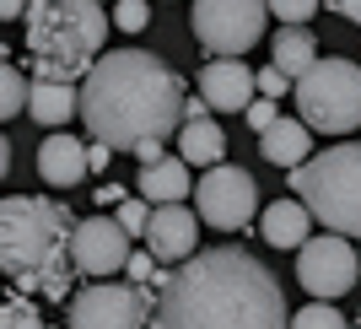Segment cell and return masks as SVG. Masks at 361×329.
<instances>
[{
    "instance_id": "obj_30",
    "label": "cell",
    "mask_w": 361,
    "mask_h": 329,
    "mask_svg": "<svg viewBox=\"0 0 361 329\" xmlns=\"http://www.w3.org/2000/svg\"><path fill=\"white\" fill-rule=\"evenodd\" d=\"M329 6H334V16H345V22L361 28V0H329Z\"/></svg>"
},
{
    "instance_id": "obj_19",
    "label": "cell",
    "mask_w": 361,
    "mask_h": 329,
    "mask_svg": "<svg viewBox=\"0 0 361 329\" xmlns=\"http://www.w3.org/2000/svg\"><path fill=\"white\" fill-rule=\"evenodd\" d=\"M178 157L189 167H221V157H226V135H221V124L205 114V119H183V130H178Z\"/></svg>"
},
{
    "instance_id": "obj_23",
    "label": "cell",
    "mask_w": 361,
    "mask_h": 329,
    "mask_svg": "<svg viewBox=\"0 0 361 329\" xmlns=\"http://www.w3.org/2000/svg\"><path fill=\"white\" fill-rule=\"evenodd\" d=\"M0 329H49L44 324V313H38V308H32L27 297H6V313H0Z\"/></svg>"
},
{
    "instance_id": "obj_7",
    "label": "cell",
    "mask_w": 361,
    "mask_h": 329,
    "mask_svg": "<svg viewBox=\"0 0 361 329\" xmlns=\"http://www.w3.org/2000/svg\"><path fill=\"white\" fill-rule=\"evenodd\" d=\"M264 16H270V0H195L189 28H195V44L205 54L243 60L264 38Z\"/></svg>"
},
{
    "instance_id": "obj_8",
    "label": "cell",
    "mask_w": 361,
    "mask_h": 329,
    "mask_svg": "<svg viewBox=\"0 0 361 329\" xmlns=\"http://www.w3.org/2000/svg\"><path fill=\"white\" fill-rule=\"evenodd\" d=\"M195 210H200V222L216 227V232H243L254 216H264V210H259V184H254V173H248V167H238V162L211 167V173L195 184Z\"/></svg>"
},
{
    "instance_id": "obj_16",
    "label": "cell",
    "mask_w": 361,
    "mask_h": 329,
    "mask_svg": "<svg viewBox=\"0 0 361 329\" xmlns=\"http://www.w3.org/2000/svg\"><path fill=\"white\" fill-rule=\"evenodd\" d=\"M307 232H313V210L302 200H275L259 216V238L270 249H307Z\"/></svg>"
},
{
    "instance_id": "obj_11",
    "label": "cell",
    "mask_w": 361,
    "mask_h": 329,
    "mask_svg": "<svg viewBox=\"0 0 361 329\" xmlns=\"http://www.w3.org/2000/svg\"><path fill=\"white\" fill-rule=\"evenodd\" d=\"M71 259L81 275H97V281H114L119 270H130L135 249H130V232L119 227V216H87L71 238Z\"/></svg>"
},
{
    "instance_id": "obj_5",
    "label": "cell",
    "mask_w": 361,
    "mask_h": 329,
    "mask_svg": "<svg viewBox=\"0 0 361 329\" xmlns=\"http://www.w3.org/2000/svg\"><path fill=\"white\" fill-rule=\"evenodd\" d=\"M291 189L324 232H356L361 238V140L313 151V162L291 173Z\"/></svg>"
},
{
    "instance_id": "obj_18",
    "label": "cell",
    "mask_w": 361,
    "mask_h": 329,
    "mask_svg": "<svg viewBox=\"0 0 361 329\" xmlns=\"http://www.w3.org/2000/svg\"><path fill=\"white\" fill-rule=\"evenodd\" d=\"M27 119H38L44 130H65L71 119H81V87H71V81H32Z\"/></svg>"
},
{
    "instance_id": "obj_25",
    "label": "cell",
    "mask_w": 361,
    "mask_h": 329,
    "mask_svg": "<svg viewBox=\"0 0 361 329\" xmlns=\"http://www.w3.org/2000/svg\"><path fill=\"white\" fill-rule=\"evenodd\" d=\"M146 22H151V6H146V0H114V28L140 32Z\"/></svg>"
},
{
    "instance_id": "obj_28",
    "label": "cell",
    "mask_w": 361,
    "mask_h": 329,
    "mask_svg": "<svg viewBox=\"0 0 361 329\" xmlns=\"http://www.w3.org/2000/svg\"><path fill=\"white\" fill-rule=\"evenodd\" d=\"M248 124H254L259 135H264V130H275V124H281V103H270V97H259V103L248 108Z\"/></svg>"
},
{
    "instance_id": "obj_13",
    "label": "cell",
    "mask_w": 361,
    "mask_h": 329,
    "mask_svg": "<svg viewBox=\"0 0 361 329\" xmlns=\"http://www.w3.org/2000/svg\"><path fill=\"white\" fill-rule=\"evenodd\" d=\"M200 210L189 205H157L151 210V227H146V249L167 265H183V259H195L200 249Z\"/></svg>"
},
{
    "instance_id": "obj_12",
    "label": "cell",
    "mask_w": 361,
    "mask_h": 329,
    "mask_svg": "<svg viewBox=\"0 0 361 329\" xmlns=\"http://www.w3.org/2000/svg\"><path fill=\"white\" fill-rule=\"evenodd\" d=\"M259 71H248L243 60H211L200 65V97L221 114H248L259 103Z\"/></svg>"
},
{
    "instance_id": "obj_6",
    "label": "cell",
    "mask_w": 361,
    "mask_h": 329,
    "mask_svg": "<svg viewBox=\"0 0 361 329\" xmlns=\"http://www.w3.org/2000/svg\"><path fill=\"white\" fill-rule=\"evenodd\" d=\"M297 119L318 135H350L361 130V65L345 54H324L297 87Z\"/></svg>"
},
{
    "instance_id": "obj_20",
    "label": "cell",
    "mask_w": 361,
    "mask_h": 329,
    "mask_svg": "<svg viewBox=\"0 0 361 329\" xmlns=\"http://www.w3.org/2000/svg\"><path fill=\"white\" fill-rule=\"evenodd\" d=\"M318 60H324V54H318L313 28H281V32H275V44H270V65H281L291 81H302V76L313 71Z\"/></svg>"
},
{
    "instance_id": "obj_17",
    "label": "cell",
    "mask_w": 361,
    "mask_h": 329,
    "mask_svg": "<svg viewBox=\"0 0 361 329\" xmlns=\"http://www.w3.org/2000/svg\"><path fill=\"white\" fill-rule=\"evenodd\" d=\"M259 157L275 167H286V173H297L302 162H313V130L302 119H281L275 130L259 135Z\"/></svg>"
},
{
    "instance_id": "obj_32",
    "label": "cell",
    "mask_w": 361,
    "mask_h": 329,
    "mask_svg": "<svg viewBox=\"0 0 361 329\" xmlns=\"http://www.w3.org/2000/svg\"><path fill=\"white\" fill-rule=\"evenodd\" d=\"M22 6H32V0H0V16H6V22H22Z\"/></svg>"
},
{
    "instance_id": "obj_27",
    "label": "cell",
    "mask_w": 361,
    "mask_h": 329,
    "mask_svg": "<svg viewBox=\"0 0 361 329\" xmlns=\"http://www.w3.org/2000/svg\"><path fill=\"white\" fill-rule=\"evenodd\" d=\"M291 87H297V81H291V76L281 71V65H264V71H259V97H270V103H281V97H286Z\"/></svg>"
},
{
    "instance_id": "obj_2",
    "label": "cell",
    "mask_w": 361,
    "mask_h": 329,
    "mask_svg": "<svg viewBox=\"0 0 361 329\" xmlns=\"http://www.w3.org/2000/svg\"><path fill=\"white\" fill-rule=\"evenodd\" d=\"M189 119V87L167 60L146 49H114L81 81V124L114 151H140L178 135Z\"/></svg>"
},
{
    "instance_id": "obj_33",
    "label": "cell",
    "mask_w": 361,
    "mask_h": 329,
    "mask_svg": "<svg viewBox=\"0 0 361 329\" xmlns=\"http://www.w3.org/2000/svg\"><path fill=\"white\" fill-rule=\"evenodd\" d=\"M356 249H361V243H356Z\"/></svg>"
},
{
    "instance_id": "obj_29",
    "label": "cell",
    "mask_w": 361,
    "mask_h": 329,
    "mask_svg": "<svg viewBox=\"0 0 361 329\" xmlns=\"http://www.w3.org/2000/svg\"><path fill=\"white\" fill-rule=\"evenodd\" d=\"M92 200H97V205H114V210H119V205H124V189H119L114 179H108L103 189H92Z\"/></svg>"
},
{
    "instance_id": "obj_22",
    "label": "cell",
    "mask_w": 361,
    "mask_h": 329,
    "mask_svg": "<svg viewBox=\"0 0 361 329\" xmlns=\"http://www.w3.org/2000/svg\"><path fill=\"white\" fill-rule=\"evenodd\" d=\"M291 329H345V313L334 302H307L302 313H291Z\"/></svg>"
},
{
    "instance_id": "obj_10",
    "label": "cell",
    "mask_w": 361,
    "mask_h": 329,
    "mask_svg": "<svg viewBox=\"0 0 361 329\" xmlns=\"http://www.w3.org/2000/svg\"><path fill=\"white\" fill-rule=\"evenodd\" d=\"M151 292L135 281H92L71 297V329H146Z\"/></svg>"
},
{
    "instance_id": "obj_15",
    "label": "cell",
    "mask_w": 361,
    "mask_h": 329,
    "mask_svg": "<svg viewBox=\"0 0 361 329\" xmlns=\"http://www.w3.org/2000/svg\"><path fill=\"white\" fill-rule=\"evenodd\" d=\"M135 189H140L146 205H183V200L195 195V179H189V162H183V157H162V162L140 167Z\"/></svg>"
},
{
    "instance_id": "obj_21",
    "label": "cell",
    "mask_w": 361,
    "mask_h": 329,
    "mask_svg": "<svg viewBox=\"0 0 361 329\" xmlns=\"http://www.w3.org/2000/svg\"><path fill=\"white\" fill-rule=\"evenodd\" d=\"M27 97H32V81H22L16 60H6L0 65V119H16L27 108Z\"/></svg>"
},
{
    "instance_id": "obj_26",
    "label": "cell",
    "mask_w": 361,
    "mask_h": 329,
    "mask_svg": "<svg viewBox=\"0 0 361 329\" xmlns=\"http://www.w3.org/2000/svg\"><path fill=\"white\" fill-rule=\"evenodd\" d=\"M270 11L286 28H307V16H318V0H270Z\"/></svg>"
},
{
    "instance_id": "obj_14",
    "label": "cell",
    "mask_w": 361,
    "mask_h": 329,
    "mask_svg": "<svg viewBox=\"0 0 361 329\" xmlns=\"http://www.w3.org/2000/svg\"><path fill=\"white\" fill-rule=\"evenodd\" d=\"M87 173H92V146L87 140L54 130L44 146H38V179H44L49 189H75Z\"/></svg>"
},
{
    "instance_id": "obj_24",
    "label": "cell",
    "mask_w": 361,
    "mask_h": 329,
    "mask_svg": "<svg viewBox=\"0 0 361 329\" xmlns=\"http://www.w3.org/2000/svg\"><path fill=\"white\" fill-rule=\"evenodd\" d=\"M151 210L157 205H146V200H124L114 216H119V227L130 232V238H146V227H151Z\"/></svg>"
},
{
    "instance_id": "obj_4",
    "label": "cell",
    "mask_w": 361,
    "mask_h": 329,
    "mask_svg": "<svg viewBox=\"0 0 361 329\" xmlns=\"http://www.w3.org/2000/svg\"><path fill=\"white\" fill-rule=\"evenodd\" d=\"M108 22L114 16L103 11V0H32L22 28L32 81H87L92 65L103 60Z\"/></svg>"
},
{
    "instance_id": "obj_31",
    "label": "cell",
    "mask_w": 361,
    "mask_h": 329,
    "mask_svg": "<svg viewBox=\"0 0 361 329\" xmlns=\"http://www.w3.org/2000/svg\"><path fill=\"white\" fill-rule=\"evenodd\" d=\"M108 157H114V146H103V140H92V173H108Z\"/></svg>"
},
{
    "instance_id": "obj_1",
    "label": "cell",
    "mask_w": 361,
    "mask_h": 329,
    "mask_svg": "<svg viewBox=\"0 0 361 329\" xmlns=\"http://www.w3.org/2000/svg\"><path fill=\"white\" fill-rule=\"evenodd\" d=\"M157 329H291L286 292L248 249H200L167 275Z\"/></svg>"
},
{
    "instance_id": "obj_9",
    "label": "cell",
    "mask_w": 361,
    "mask_h": 329,
    "mask_svg": "<svg viewBox=\"0 0 361 329\" xmlns=\"http://www.w3.org/2000/svg\"><path fill=\"white\" fill-rule=\"evenodd\" d=\"M361 275V249L340 232H318L307 249H297V281L313 302H340Z\"/></svg>"
},
{
    "instance_id": "obj_3",
    "label": "cell",
    "mask_w": 361,
    "mask_h": 329,
    "mask_svg": "<svg viewBox=\"0 0 361 329\" xmlns=\"http://www.w3.org/2000/svg\"><path fill=\"white\" fill-rule=\"evenodd\" d=\"M75 216L65 200L49 195H6L0 205V270L16 292H38L49 302H65L71 281L81 275L71 259Z\"/></svg>"
}]
</instances>
